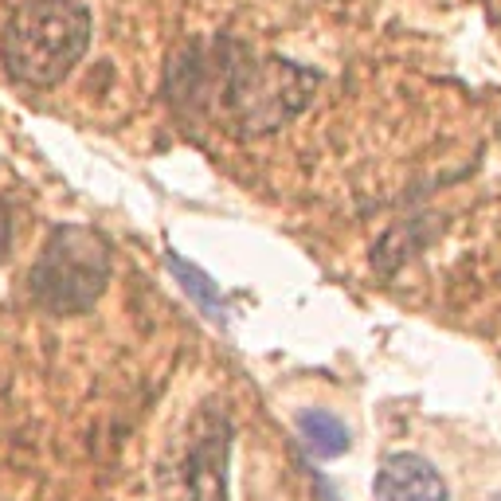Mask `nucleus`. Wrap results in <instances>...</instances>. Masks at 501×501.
I'll return each instance as SVG.
<instances>
[{"label":"nucleus","instance_id":"nucleus-1","mask_svg":"<svg viewBox=\"0 0 501 501\" xmlns=\"http://www.w3.org/2000/svg\"><path fill=\"white\" fill-rule=\"evenodd\" d=\"M90 44V13L79 0H28L0 36V55L13 83L47 90L75 71Z\"/></svg>","mask_w":501,"mask_h":501},{"label":"nucleus","instance_id":"nucleus-2","mask_svg":"<svg viewBox=\"0 0 501 501\" xmlns=\"http://www.w3.org/2000/svg\"><path fill=\"white\" fill-rule=\"evenodd\" d=\"M110 243L95 228L63 223L47 235L44 251L28 271V294L44 313L55 318H79L95 310L110 282Z\"/></svg>","mask_w":501,"mask_h":501},{"label":"nucleus","instance_id":"nucleus-3","mask_svg":"<svg viewBox=\"0 0 501 501\" xmlns=\"http://www.w3.org/2000/svg\"><path fill=\"white\" fill-rule=\"evenodd\" d=\"M313 87L318 75L286 59H243L228 67L223 102L243 134H271L310 102Z\"/></svg>","mask_w":501,"mask_h":501},{"label":"nucleus","instance_id":"nucleus-4","mask_svg":"<svg viewBox=\"0 0 501 501\" xmlns=\"http://www.w3.org/2000/svg\"><path fill=\"white\" fill-rule=\"evenodd\" d=\"M372 494L376 501H447V482L423 455L404 451L384 458Z\"/></svg>","mask_w":501,"mask_h":501},{"label":"nucleus","instance_id":"nucleus-5","mask_svg":"<svg viewBox=\"0 0 501 501\" xmlns=\"http://www.w3.org/2000/svg\"><path fill=\"white\" fill-rule=\"evenodd\" d=\"M298 431L318 458H337L349 451V427L333 412H325V407H305L298 415Z\"/></svg>","mask_w":501,"mask_h":501},{"label":"nucleus","instance_id":"nucleus-6","mask_svg":"<svg viewBox=\"0 0 501 501\" xmlns=\"http://www.w3.org/2000/svg\"><path fill=\"white\" fill-rule=\"evenodd\" d=\"M8 243H13V220H8V208L0 204V259L8 255Z\"/></svg>","mask_w":501,"mask_h":501},{"label":"nucleus","instance_id":"nucleus-7","mask_svg":"<svg viewBox=\"0 0 501 501\" xmlns=\"http://www.w3.org/2000/svg\"><path fill=\"white\" fill-rule=\"evenodd\" d=\"M497 501H501V497H497Z\"/></svg>","mask_w":501,"mask_h":501}]
</instances>
